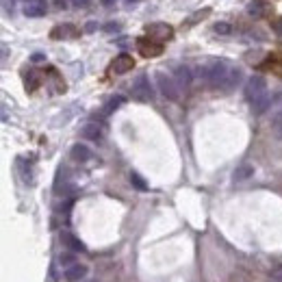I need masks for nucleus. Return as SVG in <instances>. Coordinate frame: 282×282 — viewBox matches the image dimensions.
Wrapping results in <instances>:
<instances>
[{
    "instance_id": "9",
    "label": "nucleus",
    "mask_w": 282,
    "mask_h": 282,
    "mask_svg": "<svg viewBox=\"0 0 282 282\" xmlns=\"http://www.w3.org/2000/svg\"><path fill=\"white\" fill-rule=\"evenodd\" d=\"M80 137L83 139H89V141H100L102 139V126L98 122H89L80 128Z\"/></svg>"
},
{
    "instance_id": "16",
    "label": "nucleus",
    "mask_w": 282,
    "mask_h": 282,
    "mask_svg": "<svg viewBox=\"0 0 282 282\" xmlns=\"http://www.w3.org/2000/svg\"><path fill=\"white\" fill-rule=\"evenodd\" d=\"M252 176H254V167L250 165V163H243V165H239L234 169L232 180H234V183H243V180H248Z\"/></svg>"
},
{
    "instance_id": "15",
    "label": "nucleus",
    "mask_w": 282,
    "mask_h": 282,
    "mask_svg": "<svg viewBox=\"0 0 282 282\" xmlns=\"http://www.w3.org/2000/svg\"><path fill=\"white\" fill-rule=\"evenodd\" d=\"M241 76H243V74H241V70H239V68H232V70H230V74H228V78H226V83L222 85L220 92H232V89L241 83Z\"/></svg>"
},
{
    "instance_id": "14",
    "label": "nucleus",
    "mask_w": 282,
    "mask_h": 282,
    "mask_svg": "<svg viewBox=\"0 0 282 282\" xmlns=\"http://www.w3.org/2000/svg\"><path fill=\"white\" fill-rule=\"evenodd\" d=\"M92 157H94V154H92V150H89L87 145H83V143L72 145V159H74V161H78V163H87Z\"/></svg>"
},
{
    "instance_id": "27",
    "label": "nucleus",
    "mask_w": 282,
    "mask_h": 282,
    "mask_svg": "<svg viewBox=\"0 0 282 282\" xmlns=\"http://www.w3.org/2000/svg\"><path fill=\"white\" fill-rule=\"evenodd\" d=\"M54 7H59V9H70V0H54Z\"/></svg>"
},
{
    "instance_id": "21",
    "label": "nucleus",
    "mask_w": 282,
    "mask_h": 282,
    "mask_svg": "<svg viewBox=\"0 0 282 282\" xmlns=\"http://www.w3.org/2000/svg\"><path fill=\"white\" fill-rule=\"evenodd\" d=\"M208 13H211V11H208V9H204V11H198L196 15H191V17H189V20H187L185 24H187V26H193L198 20H202V17H206Z\"/></svg>"
},
{
    "instance_id": "24",
    "label": "nucleus",
    "mask_w": 282,
    "mask_h": 282,
    "mask_svg": "<svg viewBox=\"0 0 282 282\" xmlns=\"http://www.w3.org/2000/svg\"><path fill=\"white\" fill-rule=\"evenodd\" d=\"M271 26H274V31H276L278 35H282V17H276V20L271 22Z\"/></svg>"
},
{
    "instance_id": "32",
    "label": "nucleus",
    "mask_w": 282,
    "mask_h": 282,
    "mask_svg": "<svg viewBox=\"0 0 282 282\" xmlns=\"http://www.w3.org/2000/svg\"><path fill=\"white\" fill-rule=\"evenodd\" d=\"M26 3H31V0H26Z\"/></svg>"
},
{
    "instance_id": "18",
    "label": "nucleus",
    "mask_w": 282,
    "mask_h": 282,
    "mask_svg": "<svg viewBox=\"0 0 282 282\" xmlns=\"http://www.w3.org/2000/svg\"><path fill=\"white\" fill-rule=\"evenodd\" d=\"M248 13L252 17H263L267 13V5L263 3V0H254V3H250V7H248Z\"/></svg>"
},
{
    "instance_id": "6",
    "label": "nucleus",
    "mask_w": 282,
    "mask_h": 282,
    "mask_svg": "<svg viewBox=\"0 0 282 282\" xmlns=\"http://www.w3.org/2000/svg\"><path fill=\"white\" fill-rule=\"evenodd\" d=\"M174 78L180 89H189L191 83H193V72H191L189 66H176L174 68Z\"/></svg>"
},
{
    "instance_id": "3",
    "label": "nucleus",
    "mask_w": 282,
    "mask_h": 282,
    "mask_svg": "<svg viewBox=\"0 0 282 282\" xmlns=\"http://www.w3.org/2000/svg\"><path fill=\"white\" fill-rule=\"evenodd\" d=\"M131 92H133V98L139 100V102H152V100H154V89L150 85V78L145 74H139L137 78L133 80Z\"/></svg>"
},
{
    "instance_id": "29",
    "label": "nucleus",
    "mask_w": 282,
    "mask_h": 282,
    "mask_svg": "<svg viewBox=\"0 0 282 282\" xmlns=\"http://www.w3.org/2000/svg\"><path fill=\"white\" fill-rule=\"evenodd\" d=\"M96 29H98V24H96V22H89V24H87V31H89V33L96 31Z\"/></svg>"
},
{
    "instance_id": "30",
    "label": "nucleus",
    "mask_w": 282,
    "mask_h": 282,
    "mask_svg": "<svg viewBox=\"0 0 282 282\" xmlns=\"http://www.w3.org/2000/svg\"><path fill=\"white\" fill-rule=\"evenodd\" d=\"M102 5H104L106 9H111V7L115 5V0H102Z\"/></svg>"
},
{
    "instance_id": "4",
    "label": "nucleus",
    "mask_w": 282,
    "mask_h": 282,
    "mask_svg": "<svg viewBox=\"0 0 282 282\" xmlns=\"http://www.w3.org/2000/svg\"><path fill=\"white\" fill-rule=\"evenodd\" d=\"M267 94V80L263 76H252L248 83H245V98L250 100V102H254V100H258L261 96Z\"/></svg>"
},
{
    "instance_id": "31",
    "label": "nucleus",
    "mask_w": 282,
    "mask_h": 282,
    "mask_svg": "<svg viewBox=\"0 0 282 282\" xmlns=\"http://www.w3.org/2000/svg\"><path fill=\"white\" fill-rule=\"evenodd\" d=\"M33 61H35V63H39V61H44V54H35V57H33Z\"/></svg>"
},
{
    "instance_id": "8",
    "label": "nucleus",
    "mask_w": 282,
    "mask_h": 282,
    "mask_svg": "<svg viewBox=\"0 0 282 282\" xmlns=\"http://www.w3.org/2000/svg\"><path fill=\"white\" fill-rule=\"evenodd\" d=\"M135 68V59L131 57V54H126V52H122L120 57H115V61H113V72L115 74H126V72H131Z\"/></svg>"
},
{
    "instance_id": "2",
    "label": "nucleus",
    "mask_w": 282,
    "mask_h": 282,
    "mask_svg": "<svg viewBox=\"0 0 282 282\" xmlns=\"http://www.w3.org/2000/svg\"><path fill=\"white\" fill-rule=\"evenodd\" d=\"M157 85H159V92L163 98L171 100V102H176L180 98V87H178L174 76L165 74V72H157Z\"/></svg>"
},
{
    "instance_id": "5",
    "label": "nucleus",
    "mask_w": 282,
    "mask_h": 282,
    "mask_svg": "<svg viewBox=\"0 0 282 282\" xmlns=\"http://www.w3.org/2000/svg\"><path fill=\"white\" fill-rule=\"evenodd\" d=\"M145 33L150 35V39H154V41H159V44H163V41H167L171 35H174V31H171V26H167V24H150L148 29H145Z\"/></svg>"
},
{
    "instance_id": "11",
    "label": "nucleus",
    "mask_w": 282,
    "mask_h": 282,
    "mask_svg": "<svg viewBox=\"0 0 282 282\" xmlns=\"http://www.w3.org/2000/svg\"><path fill=\"white\" fill-rule=\"evenodd\" d=\"M85 276H87V267L80 265V263H74V265L68 267L66 274H63V278L68 282H80V280H85Z\"/></svg>"
},
{
    "instance_id": "12",
    "label": "nucleus",
    "mask_w": 282,
    "mask_h": 282,
    "mask_svg": "<svg viewBox=\"0 0 282 282\" xmlns=\"http://www.w3.org/2000/svg\"><path fill=\"white\" fill-rule=\"evenodd\" d=\"M24 15H29V17H41V15H46V0H31V3H26Z\"/></svg>"
},
{
    "instance_id": "28",
    "label": "nucleus",
    "mask_w": 282,
    "mask_h": 282,
    "mask_svg": "<svg viewBox=\"0 0 282 282\" xmlns=\"http://www.w3.org/2000/svg\"><path fill=\"white\" fill-rule=\"evenodd\" d=\"M274 124H282V106L276 111V115H274Z\"/></svg>"
},
{
    "instance_id": "13",
    "label": "nucleus",
    "mask_w": 282,
    "mask_h": 282,
    "mask_svg": "<svg viewBox=\"0 0 282 282\" xmlns=\"http://www.w3.org/2000/svg\"><path fill=\"white\" fill-rule=\"evenodd\" d=\"M76 35H78V31L72 24H59V26H54L52 29L50 37L52 39H66V37H76Z\"/></svg>"
},
{
    "instance_id": "1",
    "label": "nucleus",
    "mask_w": 282,
    "mask_h": 282,
    "mask_svg": "<svg viewBox=\"0 0 282 282\" xmlns=\"http://www.w3.org/2000/svg\"><path fill=\"white\" fill-rule=\"evenodd\" d=\"M230 70H232V66H230L228 61L217 59V61L206 63V66H200L198 76L202 78L204 83L211 85V87L222 89V85L226 83V78H228V74H230Z\"/></svg>"
},
{
    "instance_id": "20",
    "label": "nucleus",
    "mask_w": 282,
    "mask_h": 282,
    "mask_svg": "<svg viewBox=\"0 0 282 282\" xmlns=\"http://www.w3.org/2000/svg\"><path fill=\"white\" fill-rule=\"evenodd\" d=\"M131 185L137 191H148V183H145L143 176L137 174V171H131Z\"/></svg>"
},
{
    "instance_id": "23",
    "label": "nucleus",
    "mask_w": 282,
    "mask_h": 282,
    "mask_svg": "<svg viewBox=\"0 0 282 282\" xmlns=\"http://www.w3.org/2000/svg\"><path fill=\"white\" fill-rule=\"evenodd\" d=\"M213 29H215V33H220V35H228V33L232 31L228 22H217V24L213 26Z\"/></svg>"
},
{
    "instance_id": "33",
    "label": "nucleus",
    "mask_w": 282,
    "mask_h": 282,
    "mask_svg": "<svg viewBox=\"0 0 282 282\" xmlns=\"http://www.w3.org/2000/svg\"><path fill=\"white\" fill-rule=\"evenodd\" d=\"M92 282H96V280H92Z\"/></svg>"
},
{
    "instance_id": "17",
    "label": "nucleus",
    "mask_w": 282,
    "mask_h": 282,
    "mask_svg": "<svg viewBox=\"0 0 282 282\" xmlns=\"http://www.w3.org/2000/svg\"><path fill=\"white\" fill-rule=\"evenodd\" d=\"M269 106H271V94H265V96H261L258 100H254L252 102V111H254V115H263Z\"/></svg>"
},
{
    "instance_id": "7",
    "label": "nucleus",
    "mask_w": 282,
    "mask_h": 282,
    "mask_svg": "<svg viewBox=\"0 0 282 282\" xmlns=\"http://www.w3.org/2000/svg\"><path fill=\"white\" fill-rule=\"evenodd\" d=\"M137 46H139V52L143 54V57H159V54L163 52V44L154 41V39H139Z\"/></svg>"
},
{
    "instance_id": "10",
    "label": "nucleus",
    "mask_w": 282,
    "mask_h": 282,
    "mask_svg": "<svg viewBox=\"0 0 282 282\" xmlns=\"http://www.w3.org/2000/svg\"><path fill=\"white\" fill-rule=\"evenodd\" d=\"M61 243L66 245V248L70 250V252H85L87 248H85V243L80 241V239H76L72 232H68V230H63L61 232Z\"/></svg>"
},
{
    "instance_id": "26",
    "label": "nucleus",
    "mask_w": 282,
    "mask_h": 282,
    "mask_svg": "<svg viewBox=\"0 0 282 282\" xmlns=\"http://www.w3.org/2000/svg\"><path fill=\"white\" fill-rule=\"evenodd\" d=\"M271 276H274L278 282H282V265H278L274 271H271Z\"/></svg>"
},
{
    "instance_id": "19",
    "label": "nucleus",
    "mask_w": 282,
    "mask_h": 282,
    "mask_svg": "<svg viewBox=\"0 0 282 282\" xmlns=\"http://www.w3.org/2000/svg\"><path fill=\"white\" fill-rule=\"evenodd\" d=\"M122 102H124V98H122V96H113V98H109V100H106V104H104V109H102V113H104V115H111L113 111H117V109L122 106Z\"/></svg>"
},
{
    "instance_id": "22",
    "label": "nucleus",
    "mask_w": 282,
    "mask_h": 282,
    "mask_svg": "<svg viewBox=\"0 0 282 282\" xmlns=\"http://www.w3.org/2000/svg\"><path fill=\"white\" fill-rule=\"evenodd\" d=\"M61 265H66V267H72L74 265V252H66V254H61Z\"/></svg>"
},
{
    "instance_id": "25",
    "label": "nucleus",
    "mask_w": 282,
    "mask_h": 282,
    "mask_svg": "<svg viewBox=\"0 0 282 282\" xmlns=\"http://www.w3.org/2000/svg\"><path fill=\"white\" fill-rule=\"evenodd\" d=\"M104 31H106V33H113V31L117 33V31H120V24H117V22H109V24L104 26Z\"/></svg>"
}]
</instances>
